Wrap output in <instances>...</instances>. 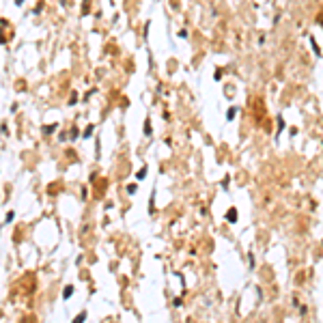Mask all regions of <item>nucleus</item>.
Listing matches in <instances>:
<instances>
[{"mask_svg": "<svg viewBox=\"0 0 323 323\" xmlns=\"http://www.w3.org/2000/svg\"><path fill=\"white\" fill-rule=\"evenodd\" d=\"M226 220L231 222V224H235V222H237V209H235V207H231V209L226 211Z\"/></svg>", "mask_w": 323, "mask_h": 323, "instance_id": "nucleus-1", "label": "nucleus"}, {"mask_svg": "<svg viewBox=\"0 0 323 323\" xmlns=\"http://www.w3.org/2000/svg\"><path fill=\"white\" fill-rule=\"evenodd\" d=\"M147 172H149V168H147V166H142V168H140V170H138V172H136V179H138V181H142V179H144V177H147Z\"/></svg>", "mask_w": 323, "mask_h": 323, "instance_id": "nucleus-2", "label": "nucleus"}, {"mask_svg": "<svg viewBox=\"0 0 323 323\" xmlns=\"http://www.w3.org/2000/svg\"><path fill=\"white\" fill-rule=\"evenodd\" d=\"M153 127H151V119H144V136H151Z\"/></svg>", "mask_w": 323, "mask_h": 323, "instance_id": "nucleus-3", "label": "nucleus"}, {"mask_svg": "<svg viewBox=\"0 0 323 323\" xmlns=\"http://www.w3.org/2000/svg\"><path fill=\"white\" fill-rule=\"evenodd\" d=\"M93 131H95V125H89V127L82 131V138H91V136H93Z\"/></svg>", "mask_w": 323, "mask_h": 323, "instance_id": "nucleus-4", "label": "nucleus"}, {"mask_svg": "<svg viewBox=\"0 0 323 323\" xmlns=\"http://www.w3.org/2000/svg\"><path fill=\"white\" fill-rule=\"evenodd\" d=\"M71 295H73V287H65V291H63V299H69Z\"/></svg>", "mask_w": 323, "mask_h": 323, "instance_id": "nucleus-5", "label": "nucleus"}, {"mask_svg": "<svg viewBox=\"0 0 323 323\" xmlns=\"http://www.w3.org/2000/svg\"><path fill=\"white\" fill-rule=\"evenodd\" d=\"M310 45H313V50H315V54H317V56H321V50H319V45H317L315 37H310Z\"/></svg>", "mask_w": 323, "mask_h": 323, "instance_id": "nucleus-6", "label": "nucleus"}, {"mask_svg": "<svg viewBox=\"0 0 323 323\" xmlns=\"http://www.w3.org/2000/svg\"><path fill=\"white\" fill-rule=\"evenodd\" d=\"M235 114H237V108H231V110L226 112V121H233V119H235Z\"/></svg>", "mask_w": 323, "mask_h": 323, "instance_id": "nucleus-7", "label": "nucleus"}, {"mask_svg": "<svg viewBox=\"0 0 323 323\" xmlns=\"http://www.w3.org/2000/svg\"><path fill=\"white\" fill-rule=\"evenodd\" d=\"M56 129V125H43V134H52Z\"/></svg>", "mask_w": 323, "mask_h": 323, "instance_id": "nucleus-8", "label": "nucleus"}, {"mask_svg": "<svg viewBox=\"0 0 323 323\" xmlns=\"http://www.w3.org/2000/svg\"><path fill=\"white\" fill-rule=\"evenodd\" d=\"M78 136H80V134H78V129H75V127H71V129H69V138H71V140H75Z\"/></svg>", "mask_w": 323, "mask_h": 323, "instance_id": "nucleus-9", "label": "nucleus"}, {"mask_svg": "<svg viewBox=\"0 0 323 323\" xmlns=\"http://www.w3.org/2000/svg\"><path fill=\"white\" fill-rule=\"evenodd\" d=\"M13 220H15V213H13V211H9V213H7V218H4V222H7V224H11Z\"/></svg>", "mask_w": 323, "mask_h": 323, "instance_id": "nucleus-10", "label": "nucleus"}, {"mask_svg": "<svg viewBox=\"0 0 323 323\" xmlns=\"http://www.w3.org/2000/svg\"><path fill=\"white\" fill-rule=\"evenodd\" d=\"M84 319H86V313H80V315H78V317H75V319H73V321H75V323H82V321H84Z\"/></svg>", "mask_w": 323, "mask_h": 323, "instance_id": "nucleus-11", "label": "nucleus"}, {"mask_svg": "<svg viewBox=\"0 0 323 323\" xmlns=\"http://www.w3.org/2000/svg\"><path fill=\"white\" fill-rule=\"evenodd\" d=\"M228 183H231V177H224V179H222V188L228 190Z\"/></svg>", "mask_w": 323, "mask_h": 323, "instance_id": "nucleus-12", "label": "nucleus"}, {"mask_svg": "<svg viewBox=\"0 0 323 323\" xmlns=\"http://www.w3.org/2000/svg\"><path fill=\"white\" fill-rule=\"evenodd\" d=\"M282 129H284V119L278 117V131H282Z\"/></svg>", "mask_w": 323, "mask_h": 323, "instance_id": "nucleus-13", "label": "nucleus"}, {"mask_svg": "<svg viewBox=\"0 0 323 323\" xmlns=\"http://www.w3.org/2000/svg\"><path fill=\"white\" fill-rule=\"evenodd\" d=\"M73 103H78V95H75V93L71 95V99H69V106H73Z\"/></svg>", "mask_w": 323, "mask_h": 323, "instance_id": "nucleus-14", "label": "nucleus"}, {"mask_svg": "<svg viewBox=\"0 0 323 323\" xmlns=\"http://www.w3.org/2000/svg\"><path fill=\"white\" fill-rule=\"evenodd\" d=\"M136 190H138L136 185H129V188H127V192H129V194H136Z\"/></svg>", "mask_w": 323, "mask_h": 323, "instance_id": "nucleus-15", "label": "nucleus"}, {"mask_svg": "<svg viewBox=\"0 0 323 323\" xmlns=\"http://www.w3.org/2000/svg\"><path fill=\"white\" fill-rule=\"evenodd\" d=\"M22 2H24V0H15V4H17V7H20V4H22Z\"/></svg>", "mask_w": 323, "mask_h": 323, "instance_id": "nucleus-16", "label": "nucleus"}]
</instances>
